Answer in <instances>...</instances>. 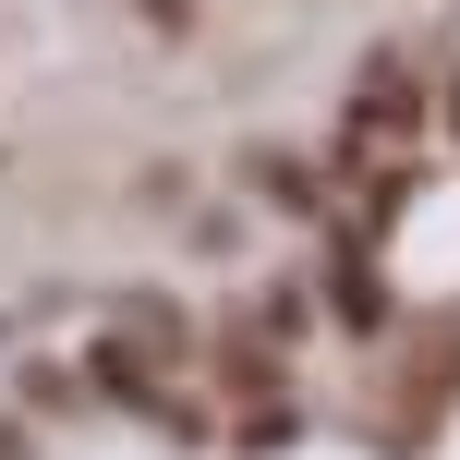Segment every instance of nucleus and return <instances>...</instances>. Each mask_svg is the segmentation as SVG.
<instances>
[{"label":"nucleus","instance_id":"f257e3e1","mask_svg":"<svg viewBox=\"0 0 460 460\" xmlns=\"http://www.w3.org/2000/svg\"><path fill=\"white\" fill-rule=\"evenodd\" d=\"M243 182L267 194V207H291V218H315V170H303V158H243Z\"/></svg>","mask_w":460,"mask_h":460}]
</instances>
